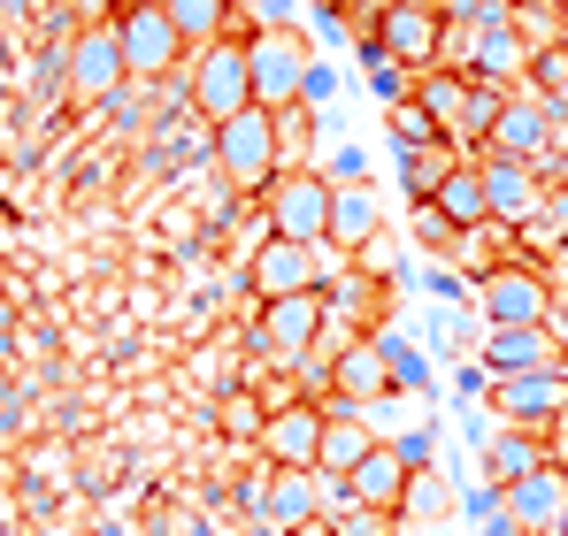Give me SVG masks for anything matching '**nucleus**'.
Returning <instances> with one entry per match:
<instances>
[{"mask_svg":"<svg viewBox=\"0 0 568 536\" xmlns=\"http://www.w3.org/2000/svg\"><path fill=\"white\" fill-rule=\"evenodd\" d=\"M499 107H507V92H499V85H476V78H469V107H462L454 146H484V138H491V123H499Z\"/></svg>","mask_w":568,"mask_h":536,"instance_id":"obj_28","label":"nucleus"},{"mask_svg":"<svg viewBox=\"0 0 568 536\" xmlns=\"http://www.w3.org/2000/svg\"><path fill=\"white\" fill-rule=\"evenodd\" d=\"M476 460H484V483L491 491H515L523 475H538V467H554V452L538 430H499V437H476Z\"/></svg>","mask_w":568,"mask_h":536,"instance_id":"obj_16","label":"nucleus"},{"mask_svg":"<svg viewBox=\"0 0 568 536\" xmlns=\"http://www.w3.org/2000/svg\"><path fill=\"white\" fill-rule=\"evenodd\" d=\"M131 8H170V0H131Z\"/></svg>","mask_w":568,"mask_h":536,"instance_id":"obj_35","label":"nucleus"},{"mask_svg":"<svg viewBox=\"0 0 568 536\" xmlns=\"http://www.w3.org/2000/svg\"><path fill=\"white\" fill-rule=\"evenodd\" d=\"M546 138H554V107H546V100H507L484 146H491V154H507V162H538V154H546Z\"/></svg>","mask_w":568,"mask_h":536,"instance_id":"obj_18","label":"nucleus"},{"mask_svg":"<svg viewBox=\"0 0 568 536\" xmlns=\"http://www.w3.org/2000/svg\"><path fill=\"white\" fill-rule=\"evenodd\" d=\"M538 85H554V100H568V54H530Z\"/></svg>","mask_w":568,"mask_h":536,"instance_id":"obj_33","label":"nucleus"},{"mask_svg":"<svg viewBox=\"0 0 568 536\" xmlns=\"http://www.w3.org/2000/svg\"><path fill=\"white\" fill-rule=\"evenodd\" d=\"M546 8H568V0H546Z\"/></svg>","mask_w":568,"mask_h":536,"instance_id":"obj_37","label":"nucleus"},{"mask_svg":"<svg viewBox=\"0 0 568 536\" xmlns=\"http://www.w3.org/2000/svg\"><path fill=\"white\" fill-rule=\"evenodd\" d=\"M185 100L192 115L215 131V123H231V115H246L254 107V78H246V39H215V47H200L185 62Z\"/></svg>","mask_w":568,"mask_h":536,"instance_id":"obj_4","label":"nucleus"},{"mask_svg":"<svg viewBox=\"0 0 568 536\" xmlns=\"http://www.w3.org/2000/svg\"><path fill=\"white\" fill-rule=\"evenodd\" d=\"M407 483H415V467H407V460L392 452V437H384V445L369 452V460H362V467H354V475H346L338 491H346L354 506H377V514H399V506H407Z\"/></svg>","mask_w":568,"mask_h":536,"instance_id":"obj_17","label":"nucleus"},{"mask_svg":"<svg viewBox=\"0 0 568 536\" xmlns=\"http://www.w3.org/2000/svg\"><path fill=\"white\" fill-rule=\"evenodd\" d=\"M207 146H215V169L231 192H254V199H270V184L284 177V131L270 107H246V115H231V123H215L207 131Z\"/></svg>","mask_w":568,"mask_h":536,"instance_id":"obj_2","label":"nucleus"},{"mask_svg":"<svg viewBox=\"0 0 568 536\" xmlns=\"http://www.w3.org/2000/svg\"><path fill=\"white\" fill-rule=\"evenodd\" d=\"M377 445H384V437L369 430V414L331 406V430H323V467H315V475H323V483H346V475H354V467H362Z\"/></svg>","mask_w":568,"mask_h":536,"instance_id":"obj_19","label":"nucleus"},{"mask_svg":"<svg viewBox=\"0 0 568 536\" xmlns=\"http://www.w3.org/2000/svg\"><path fill=\"white\" fill-rule=\"evenodd\" d=\"M491 414H499V430H554L568 414V360L554 368H530V375H491Z\"/></svg>","mask_w":568,"mask_h":536,"instance_id":"obj_10","label":"nucleus"},{"mask_svg":"<svg viewBox=\"0 0 568 536\" xmlns=\"http://www.w3.org/2000/svg\"><path fill=\"white\" fill-rule=\"evenodd\" d=\"M384 360H392V391H430V368L407 353L399 338H384Z\"/></svg>","mask_w":568,"mask_h":536,"instance_id":"obj_31","label":"nucleus"},{"mask_svg":"<svg viewBox=\"0 0 568 536\" xmlns=\"http://www.w3.org/2000/svg\"><path fill=\"white\" fill-rule=\"evenodd\" d=\"M331 391H338V406H354V414H369L392 399V360H384V338H346V353L331 360Z\"/></svg>","mask_w":568,"mask_h":536,"instance_id":"obj_14","label":"nucleus"},{"mask_svg":"<svg viewBox=\"0 0 568 536\" xmlns=\"http://www.w3.org/2000/svg\"><path fill=\"white\" fill-rule=\"evenodd\" d=\"M392 452H399L407 467H430V452H438V437H430V422H423V430H407V437H392Z\"/></svg>","mask_w":568,"mask_h":536,"instance_id":"obj_32","label":"nucleus"},{"mask_svg":"<svg viewBox=\"0 0 568 536\" xmlns=\"http://www.w3.org/2000/svg\"><path fill=\"white\" fill-rule=\"evenodd\" d=\"M415 100H423L430 123L454 138V131H462V107H469V78H462V70H423V78H415Z\"/></svg>","mask_w":568,"mask_h":536,"instance_id":"obj_25","label":"nucleus"},{"mask_svg":"<svg viewBox=\"0 0 568 536\" xmlns=\"http://www.w3.org/2000/svg\"><path fill=\"white\" fill-rule=\"evenodd\" d=\"M499 8H530V0H499Z\"/></svg>","mask_w":568,"mask_h":536,"instance_id":"obj_36","label":"nucleus"},{"mask_svg":"<svg viewBox=\"0 0 568 536\" xmlns=\"http://www.w3.org/2000/svg\"><path fill=\"white\" fill-rule=\"evenodd\" d=\"M423 207H438V215H446V223H454L462 238L491 223V207H484V177H476V162H469V154H462V162L446 169V184H438V192H430Z\"/></svg>","mask_w":568,"mask_h":536,"instance_id":"obj_21","label":"nucleus"},{"mask_svg":"<svg viewBox=\"0 0 568 536\" xmlns=\"http://www.w3.org/2000/svg\"><path fill=\"white\" fill-rule=\"evenodd\" d=\"M546 452H554V467H561V475H568V414H561V422H554V430H546Z\"/></svg>","mask_w":568,"mask_h":536,"instance_id":"obj_34","label":"nucleus"},{"mask_svg":"<svg viewBox=\"0 0 568 536\" xmlns=\"http://www.w3.org/2000/svg\"><path fill=\"white\" fill-rule=\"evenodd\" d=\"M323 430H331V399H284L262 414V460L292 467V475H315L323 467Z\"/></svg>","mask_w":568,"mask_h":536,"instance_id":"obj_8","label":"nucleus"},{"mask_svg":"<svg viewBox=\"0 0 568 536\" xmlns=\"http://www.w3.org/2000/svg\"><path fill=\"white\" fill-rule=\"evenodd\" d=\"M384 123H392V146H438V138H446V131L430 123V107H423V100H399Z\"/></svg>","mask_w":568,"mask_h":536,"instance_id":"obj_29","label":"nucleus"},{"mask_svg":"<svg viewBox=\"0 0 568 536\" xmlns=\"http://www.w3.org/2000/svg\"><path fill=\"white\" fill-rule=\"evenodd\" d=\"M476 315H484V330H538V322H554V291L538 268L499 261L491 276H476Z\"/></svg>","mask_w":568,"mask_h":536,"instance_id":"obj_9","label":"nucleus"},{"mask_svg":"<svg viewBox=\"0 0 568 536\" xmlns=\"http://www.w3.org/2000/svg\"><path fill=\"white\" fill-rule=\"evenodd\" d=\"M469 162H476V177H484V207H491L499 230H523V223L546 215V177H538V162H507V154H491V146H476Z\"/></svg>","mask_w":568,"mask_h":536,"instance_id":"obj_11","label":"nucleus"},{"mask_svg":"<svg viewBox=\"0 0 568 536\" xmlns=\"http://www.w3.org/2000/svg\"><path fill=\"white\" fill-rule=\"evenodd\" d=\"M399 514H415V522H446V475L438 467H415V483H407V506Z\"/></svg>","mask_w":568,"mask_h":536,"instance_id":"obj_30","label":"nucleus"},{"mask_svg":"<svg viewBox=\"0 0 568 536\" xmlns=\"http://www.w3.org/2000/svg\"><path fill=\"white\" fill-rule=\"evenodd\" d=\"M262 514H270V529H315L323 514H331V498H315V475H292L277 467V483H270V498H262Z\"/></svg>","mask_w":568,"mask_h":536,"instance_id":"obj_22","label":"nucleus"},{"mask_svg":"<svg viewBox=\"0 0 568 536\" xmlns=\"http://www.w3.org/2000/svg\"><path fill=\"white\" fill-rule=\"evenodd\" d=\"M362 39H377L384 62H399L415 78L446 62V16H438V0H377L369 23H362Z\"/></svg>","mask_w":568,"mask_h":536,"instance_id":"obj_3","label":"nucleus"},{"mask_svg":"<svg viewBox=\"0 0 568 536\" xmlns=\"http://www.w3.org/2000/svg\"><path fill=\"white\" fill-rule=\"evenodd\" d=\"M331 199H338V184L323 177V169H284L270 184V238H300V246H331Z\"/></svg>","mask_w":568,"mask_h":536,"instance_id":"obj_6","label":"nucleus"},{"mask_svg":"<svg viewBox=\"0 0 568 536\" xmlns=\"http://www.w3.org/2000/svg\"><path fill=\"white\" fill-rule=\"evenodd\" d=\"M62 70H70V92H78V100H115V92L131 85V70H123V39H115V16H100V23H85V31L70 39Z\"/></svg>","mask_w":568,"mask_h":536,"instance_id":"obj_13","label":"nucleus"},{"mask_svg":"<svg viewBox=\"0 0 568 536\" xmlns=\"http://www.w3.org/2000/svg\"><path fill=\"white\" fill-rule=\"evenodd\" d=\"M561 346H554V322L538 330H484V368L491 375H530V368H554Z\"/></svg>","mask_w":568,"mask_h":536,"instance_id":"obj_20","label":"nucleus"},{"mask_svg":"<svg viewBox=\"0 0 568 536\" xmlns=\"http://www.w3.org/2000/svg\"><path fill=\"white\" fill-rule=\"evenodd\" d=\"M499 506H507V522L523 536H561L568 529V475L561 467H538L515 491H499Z\"/></svg>","mask_w":568,"mask_h":536,"instance_id":"obj_15","label":"nucleus"},{"mask_svg":"<svg viewBox=\"0 0 568 536\" xmlns=\"http://www.w3.org/2000/svg\"><path fill=\"white\" fill-rule=\"evenodd\" d=\"M170 23H178V39H185V54H200V47H215V39H231V23H239V8H231V0H170Z\"/></svg>","mask_w":568,"mask_h":536,"instance_id":"obj_24","label":"nucleus"},{"mask_svg":"<svg viewBox=\"0 0 568 536\" xmlns=\"http://www.w3.org/2000/svg\"><path fill=\"white\" fill-rule=\"evenodd\" d=\"M369 238H377V192L369 184H338V199H331V254L346 261Z\"/></svg>","mask_w":568,"mask_h":536,"instance_id":"obj_23","label":"nucleus"},{"mask_svg":"<svg viewBox=\"0 0 568 536\" xmlns=\"http://www.w3.org/2000/svg\"><path fill=\"white\" fill-rule=\"evenodd\" d=\"M369 8H377V0H369Z\"/></svg>","mask_w":568,"mask_h":536,"instance_id":"obj_38","label":"nucleus"},{"mask_svg":"<svg viewBox=\"0 0 568 536\" xmlns=\"http://www.w3.org/2000/svg\"><path fill=\"white\" fill-rule=\"evenodd\" d=\"M254 330H262V346H270L284 368H300V360L323 353V330H331V299H323V291H292V299H270V307L254 315Z\"/></svg>","mask_w":568,"mask_h":536,"instance_id":"obj_12","label":"nucleus"},{"mask_svg":"<svg viewBox=\"0 0 568 536\" xmlns=\"http://www.w3.org/2000/svg\"><path fill=\"white\" fill-rule=\"evenodd\" d=\"M115 39H123L131 85H162V78H178V70L192 62L185 39H178V23H170V8H115Z\"/></svg>","mask_w":568,"mask_h":536,"instance_id":"obj_7","label":"nucleus"},{"mask_svg":"<svg viewBox=\"0 0 568 536\" xmlns=\"http://www.w3.org/2000/svg\"><path fill=\"white\" fill-rule=\"evenodd\" d=\"M338 254L331 246H300V238H262V254L246 268V284L262 291V307L270 299H292V291H331L338 284Z\"/></svg>","mask_w":568,"mask_h":536,"instance_id":"obj_5","label":"nucleus"},{"mask_svg":"<svg viewBox=\"0 0 568 536\" xmlns=\"http://www.w3.org/2000/svg\"><path fill=\"white\" fill-rule=\"evenodd\" d=\"M399 529V514H377V506H354L346 491L331 498V514H323V536H392Z\"/></svg>","mask_w":568,"mask_h":536,"instance_id":"obj_27","label":"nucleus"},{"mask_svg":"<svg viewBox=\"0 0 568 536\" xmlns=\"http://www.w3.org/2000/svg\"><path fill=\"white\" fill-rule=\"evenodd\" d=\"M246 78H254V107H270V115L307 107L315 39H307L300 23H254V31H246Z\"/></svg>","mask_w":568,"mask_h":536,"instance_id":"obj_1","label":"nucleus"},{"mask_svg":"<svg viewBox=\"0 0 568 536\" xmlns=\"http://www.w3.org/2000/svg\"><path fill=\"white\" fill-rule=\"evenodd\" d=\"M462 154H454V138H438V146H399V177H407V199L423 207L438 184H446V169H454Z\"/></svg>","mask_w":568,"mask_h":536,"instance_id":"obj_26","label":"nucleus"}]
</instances>
